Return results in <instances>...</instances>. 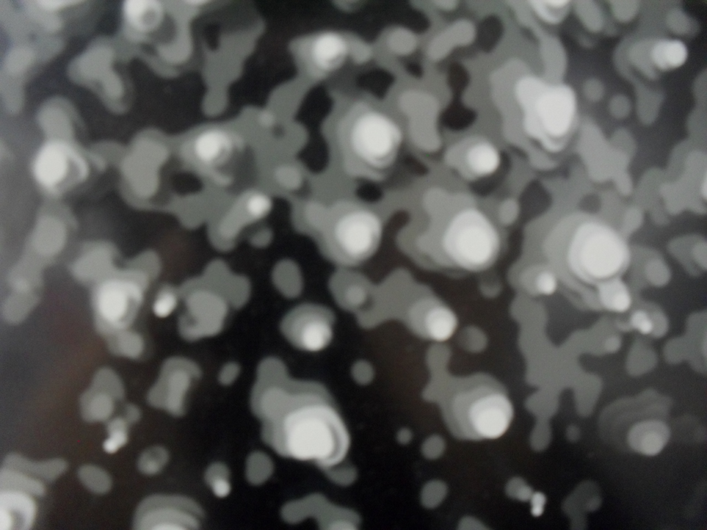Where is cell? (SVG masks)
<instances>
[{
	"instance_id": "obj_15",
	"label": "cell",
	"mask_w": 707,
	"mask_h": 530,
	"mask_svg": "<svg viewBox=\"0 0 707 530\" xmlns=\"http://www.w3.org/2000/svg\"><path fill=\"white\" fill-rule=\"evenodd\" d=\"M36 504L30 494L14 490H1L0 529H29L36 516Z\"/></svg>"
},
{
	"instance_id": "obj_23",
	"label": "cell",
	"mask_w": 707,
	"mask_h": 530,
	"mask_svg": "<svg viewBox=\"0 0 707 530\" xmlns=\"http://www.w3.org/2000/svg\"><path fill=\"white\" fill-rule=\"evenodd\" d=\"M467 162L472 172L479 176L490 175L497 170L501 163L498 149L488 142H480L469 148Z\"/></svg>"
},
{
	"instance_id": "obj_24",
	"label": "cell",
	"mask_w": 707,
	"mask_h": 530,
	"mask_svg": "<svg viewBox=\"0 0 707 530\" xmlns=\"http://www.w3.org/2000/svg\"><path fill=\"white\" fill-rule=\"evenodd\" d=\"M0 486L1 490H14L38 496L42 495L45 492V487L41 480L3 466L0 471Z\"/></svg>"
},
{
	"instance_id": "obj_10",
	"label": "cell",
	"mask_w": 707,
	"mask_h": 530,
	"mask_svg": "<svg viewBox=\"0 0 707 530\" xmlns=\"http://www.w3.org/2000/svg\"><path fill=\"white\" fill-rule=\"evenodd\" d=\"M203 512L186 496L153 495L139 505L134 520L136 529L195 530L200 527Z\"/></svg>"
},
{
	"instance_id": "obj_17",
	"label": "cell",
	"mask_w": 707,
	"mask_h": 530,
	"mask_svg": "<svg viewBox=\"0 0 707 530\" xmlns=\"http://www.w3.org/2000/svg\"><path fill=\"white\" fill-rule=\"evenodd\" d=\"M70 160L66 148L61 144L45 146L39 151L34 164L37 181L48 189L57 187L70 173Z\"/></svg>"
},
{
	"instance_id": "obj_38",
	"label": "cell",
	"mask_w": 707,
	"mask_h": 530,
	"mask_svg": "<svg viewBox=\"0 0 707 530\" xmlns=\"http://www.w3.org/2000/svg\"><path fill=\"white\" fill-rule=\"evenodd\" d=\"M533 502L534 504L533 513L536 516H539L542 513L543 505L545 503V498L542 494L536 493V496L534 497Z\"/></svg>"
},
{
	"instance_id": "obj_11",
	"label": "cell",
	"mask_w": 707,
	"mask_h": 530,
	"mask_svg": "<svg viewBox=\"0 0 707 530\" xmlns=\"http://www.w3.org/2000/svg\"><path fill=\"white\" fill-rule=\"evenodd\" d=\"M334 320L333 313L327 307L302 304L294 307L284 317L280 329L296 348L317 352L331 342Z\"/></svg>"
},
{
	"instance_id": "obj_2",
	"label": "cell",
	"mask_w": 707,
	"mask_h": 530,
	"mask_svg": "<svg viewBox=\"0 0 707 530\" xmlns=\"http://www.w3.org/2000/svg\"><path fill=\"white\" fill-rule=\"evenodd\" d=\"M436 398L449 429L460 438H499L512 419L513 408L505 389L487 375L447 377L440 384Z\"/></svg>"
},
{
	"instance_id": "obj_16",
	"label": "cell",
	"mask_w": 707,
	"mask_h": 530,
	"mask_svg": "<svg viewBox=\"0 0 707 530\" xmlns=\"http://www.w3.org/2000/svg\"><path fill=\"white\" fill-rule=\"evenodd\" d=\"M233 142L229 134L220 128H209L197 134L193 141V153L197 162L208 168L226 164L232 153Z\"/></svg>"
},
{
	"instance_id": "obj_6",
	"label": "cell",
	"mask_w": 707,
	"mask_h": 530,
	"mask_svg": "<svg viewBox=\"0 0 707 530\" xmlns=\"http://www.w3.org/2000/svg\"><path fill=\"white\" fill-rule=\"evenodd\" d=\"M352 153L371 173H384L396 161L403 143L398 124L386 115L368 111L353 123L349 134Z\"/></svg>"
},
{
	"instance_id": "obj_20",
	"label": "cell",
	"mask_w": 707,
	"mask_h": 530,
	"mask_svg": "<svg viewBox=\"0 0 707 530\" xmlns=\"http://www.w3.org/2000/svg\"><path fill=\"white\" fill-rule=\"evenodd\" d=\"M114 400L110 392L92 384L81 399L83 418L88 422L106 420L114 411Z\"/></svg>"
},
{
	"instance_id": "obj_13",
	"label": "cell",
	"mask_w": 707,
	"mask_h": 530,
	"mask_svg": "<svg viewBox=\"0 0 707 530\" xmlns=\"http://www.w3.org/2000/svg\"><path fill=\"white\" fill-rule=\"evenodd\" d=\"M200 374V368L191 360L181 357L166 360L157 380L148 393V403L174 416L182 415L186 395Z\"/></svg>"
},
{
	"instance_id": "obj_30",
	"label": "cell",
	"mask_w": 707,
	"mask_h": 530,
	"mask_svg": "<svg viewBox=\"0 0 707 530\" xmlns=\"http://www.w3.org/2000/svg\"><path fill=\"white\" fill-rule=\"evenodd\" d=\"M79 477L85 487L94 493H104L111 486L109 475L95 466L86 465L80 468Z\"/></svg>"
},
{
	"instance_id": "obj_18",
	"label": "cell",
	"mask_w": 707,
	"mask_h": 530,
	"mask_svg": "<svg viewBox=\"0 0 707 530\" xmlns=\"http://www.w3.org/2000/svg\"><path fill=\"white\" fill-rule=\"evenodd\" d=\"M670 436V429L665 422L648 419L638 422L630 427L627 434V442L634 451L654 456L663 450Z\"/></svg>"
},
{
	"instance_id": "obj_21",
	"label": "cell",
	"mask_w": 707,
	"mask_h": 530,
	"mask_svg": "<svg viewBox=\"0 0 707 530\" xmlns=\"http://www.w3.org/2000/svg\"><path fill=\"white\" fill-rule=\"evenodd\" d=\"M3 467L14 469L35 478H41L50 482L65 471L66 464L59 459L35 462L19 455L10 454L4 460Z\"/></svg>"
},
{
	"instance_id": "obj_28",
	"label": "cell",
	"mask_w": 707,
	"mask_h": 530,
	"mask_svg": "<svg viewBox=\"0 0 707 530\" xmlns=\"http://www.w3.org/2000/svg\"><path fill=\"white\" fill-rule=\"evenodd\" d=\"M273 464L271 458L262 451L251 453L246 462V478L253 485L265 482L272 475Z\"/></svg>"
},
{
	"instance_id": "obj_14",
	"label": "cell",
	"mask_w": 707,
	"mask_h": 530,
	"mask_svg": "<svg viewBox=\"0 0 707 530\" xmlns=\"http://www.w3.org/2000/svg\"><path fill=\"white\" fill-rule=\"evenodd\" d=\"M200 278L233 308H241L249 298V281L244 277L231 274L221 262L211 264Z\"/></svg>"
},
{
	"instance_id": "obj_36",
	"label": "cell",
	"mask_w": 707,
	"mask_h": 530,
	"mask_svg": "<svg viewBox=\"0 0 707 530\" xmlns=\"http://www.w3.org/2000/svg\"><path fill=\"white\" fill-rule=\"evenodd\" d=\"M214 495L218 498L227 496L231 491V484L229 479L214 482L210 486Z\"/></svg>"
},
{
	"instance_id": "obj_25",
	"label": "cell",
	"mask_w": 707,
	"mask_h": 530,
	"mask_svg": "<svg viewBox=\"0 0 707 530\" xmlns=\"http://www.w3.org/2000/svg\"><path fill=\"white\" fill-rule=\"evenodd\" d=\"M522 287L532 295L550 296L553 295L559 286L556 273L546 268L534 269L525 275L521 282Z\"/></svg>"
},
{
	"instance_id": "obj_33",
	"label": "cell",
	"mask_w": 707,
	"mask_h": 530,
	"mask_svg": "<svg viewBox=\"0 0 707 530\" xmlns=\"http://www.w3.org/2000/svg\"><path fill=\"white\" fill-rule=\"evenodd\" d=\"M630 323L636 331L643 335L650 334L655 327L650 315L642 310H638L633 313L630 318Z\"/></svg>"
},
{
	"instance_id": "obj_27",
	"label": "cell",
	"mask_w": 707,
	"mask_h": 530,
	"mask_svg": "<svg viewBox=\"0 0 707 530\" xmlns=\"http://www.w3.org/2000/svg\"><path fill=\"white\" fill-rule=\"evenodd\" d=\"M37 298L35 293H12L3 304V317L12 323L21 322L36 304Z\"/></svg>"
},
{
	"instance_id": "obj_34",
	"label": "cell",
	"mask_w": 707,
	"mask_h": 530,
	"mask_svg": "<svg viewBox=\"0 0 707 530\" xmlns=\"http://www.w3.org/2000/svg\"><path fill=\"white\" fill-rule=\"evenodd\" d=\"M229 470L223 463L217 462L210 464L204 473V480L210 487L215 482L229 479Z\"/></svg>"
},
{
	"instance_id": "obj_19",
	"label": "cell",
	"mask_w": 707,
	"mask_h": 530,
	"mask_svg": "<svg viewBox=\"0 0 707 530\" xmlns=\"http://www.w3.org/2000/svg\"><path fill=\"white\" fill-rule=\"evenodd\" d=\"M348 44L340 34L327 32L313 41L311 55L316 66L323 70H333L340 67L347 57Z\"/></svg>"
},
{
	"instance_id": "obj_32",
	"label": "cell",
	"mask_w": 707,
	"mask_h": 530,
	"mask_svg": "<svg viewBox=\"0 0 707 530\" xmlns=\"http://www.w3.org/2000/svg\"><path fill=\"white\" fill-rule=\"evenodd\" d=\"M179 295V292L173 286H163L157 293L153 302V311L155 315L159 317L168 316L177 305Z\"/></svg>"
},
{
	"instance_id": "obj_7",
	"label": "cell",
	"mask_w": 707,
	"mask_h": 530,
	"mask_svg": "<svg viewBox=\"0 0 707 530\" xmlns=\"http://www.w3.org/2000/svg\"><path fill=\"white\" fill-rule=\"evenodd\" d=\"M382 231L381 219L375 212L363 207L348 210L331 227L327 255L341 265H358L374 255Z\"/></svg>"
},
{
	"instance_id": "obj_9",
	"label": "cell",
	"mask_w": 707,
	"mask_h": 530,
	"mask_svg": "<svg viewBox=\"0 0 707 530\" xmlns=\"http://www.w3.org/2000/svg\"><path fill=\"white\" fill-rule=\"evenodd\" d=\"M533 94L535 121L527 126V131L535 138L543 140L551 150H558L555 140L564 139L570 132L575 114V98L572 91L563 86L539 88Z\"/></svg>"
},
{
	"instance_id": "obj_5",
	"label": "cell",
	"mask_w": 707,
	"mask_h": 530,
	"mask_svg": "<svg viewBox=\"0 0 707 530\" xmlns=\"http://www.w3.org/2000/svg\"><path fill=\"white\" fill-rule=\"evenodd\" d=\"M153 275L138 272L110 276L99 282L93 293L97 327L108 335L128 328L135 320Z\"/></svg>"
},
{
	"instance_id": "obj_29",
	"label": "cell",
	"mask_w": 707,
	"mask_h": 530,
	"mask_svg": "<svg viewBox=\"0 0 707 530\" xmlns=\"http://www.w3.org/2000/svg\"><path fill=\"white\" fill-rule=\"evenodd\" d=\"M168 458V453L164 447L152 446L142 453L138 460V467L144 474L155 475L162 470Z\"/></svg>"
},
{
	"instance_id": "obj_22",
	"label": "cell",
	"mask_w": 707,
	"mask_h": 530,
	"mask_svg": "<svg viewBox=\"0 0 707 530\" xmlns=\"http://www.w3.org/2000/svg\"><path fill=\"white\" fill-rule=\"evenodd\" d=\"M599 295L602 305L614 313H625L632 304L629 288L619 277L599 284Z\"/></svg>"
},
{
	"instance_id": "obj_26",
	"label": "cell",
	"mask_w": 707,
	"mask_h": 530,
	"mask_svg": "<svg viewBox=\"0 0 707 530\" xmlns=\"http://www.w3.org/2000/svg\"><path fill=\"white\" fill-rule=\"evenodd\" d=\"M109 345L113 353L130 359L138 358L144 349L142 337L126 329L110 335Z\"/></svg>"
},
{
	"instance_id": "obj_31",
	"label": "cell",
	"mask_w": 707,
	"mask_h": 530,
	"mask_svg": "<svg viewBox=\"0 0 707 530\" xmlns=\"http://www.w3.org/2000/svg\"><path fill=\"white\" fill-rule=\"evenodd\" d=\"M128 422L125 418L117 417L107 424L108 438L104 441L103 447L109 453L116 452L128 440Z\"/></svg>"
},
{
	"instance_id": "obj_12",
	"label": "cell",
	"mask_w": 707,
	"mask_h": 530,
	"mask_svg": "<svg viewBox=\"0 0 707 530\" xmlns=\"http://www.w3.org/2000/svg\"><path fill=\"white\" fill-rule=\"evenodd\" d=\"M402 322L418 337L437 342L449 340L458 328L455 313L433 293L418 286Z\"/></svg>"
},
{
	"instance_id": "obj_4",
	"label": "cell",
	"mask_w": 707,
	"mask_h": 530,
	"mask_svg": "<svg viewBox=\"0 0 707 530\" xmlns=\"http://www.w3.org/2000/svg\"><path fill=\"white\" fill-rule=\"evenodd\" d=\"M438 262L465 272L488 268L501 251L499 233L481 210L465 207L448 221L440 239Z\"/></svg>"
},
{
	"instance_id": "obj_8",
	"label": "cell",
	"mask_w": 707,
	"mask_h": 530,
	"mask_svg": "<svg viewBox=\"0 0 707 530\" xmlns=\"http://www.w3.org/2000/svg\"><path fill=\"white\" fill-rule=\"evenodd\" d=\"M179 293L185 305L178 320L179 332L184 339L193 342L214 336L222 330L229 304L200 277L184 283Z\"/></svg>"
},
{
	"instance_id": "obj_3",
	"label": "cell",
	"mask_w": 707,
	"mask_h": 530,
	"mask_svg": "<svg viewBox=\"0 0 707 530\" xmlns=\"http://www.w3.org/2000/svg\"><path fill=\"white\" fill-rule=\"evenodd\" d=\"M565 258L582 279L601 284L618 277L628 266L630 249L612 226L596 219L577 223L566 237Z\"/></svg>"
},
{
	"instance_id": "obj_37",
	"label": "cell",
	"mask_w": 707,
	"mask_h": 530,
	"mask_svg": "<svg viewBox=\"0 0 707 530\" xmlns=\"http://www.w3.org/2000/svg\"><path fill=\"white\" fill-rule=\"evenodd\" d=\"M140 418L139 409L133 404H128L125 408V419L128 423L137 422Z\"/></svg>"
},
{
	"instance_id": "obj_1",
	"label": "cell",
	"mask_w": 707,
	"mask_h": 530,
	"mask_svg": "<svg viewBox=\"0 0 707 530\" xmlns=\"http://www.w3.org/2000/svg\"><path fill=\"white\" fill-rule=\"evenodd\" d=\"M251 406L264 442L279 455L327 469L345 458L349 436L330 395L318 383L289 377L281 360L258 367Z\"/></svg>"
},
{
	"instance_id": "obj_35",
	"label": "cell",
	"mask_w": 707,
	"mask_h": 530,
	"mask_svg": "<svg viewBox=\"0 0 707 530\" xmlns=\"http://www.w3.org/2000/svg\"><path fill=\"white\" fill-rule=\"evenodd\" d=\"M240 373V366L235 362H229L224 365L219 373V382L223 385L232 384Z\"/></svg>"
}]
</instances>
